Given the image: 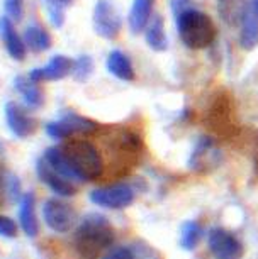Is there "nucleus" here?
Returning a JSON list of instances; mask_svg holds the SVG:
<instances>
[{"label":"nucleus","mask_w":258,"mask_h":259,"mask_svg":"<svg viewBox=\"0 0 258 259\" xmlns=\"http://www.w3.org/2000/svg\"><path fill=\"white\" fill-rule=\"evenodd\" d=\"M116 241L110 222L100 213H89L77 227L73 246L80 259H99Z\"/></svg>","instance_id":"nucleus-1"},{"label":"nucleus","mask_w":258,"mask_h":259,"mask_svg":"<svg viewBox=\"0 0 258 259\" xmlns=\"http://www.w3.org/2000/svg\"><path fill=\"white\" fill-rule=\"evenodd\" d=\"M63 158L77 182H94L104 173V159L99 149L89 141H71L60 146Z\"/></svg>","instance_id":"nucleus-2"},{"label":"nucleus","mask_w":258,"mask_h":259,"mask_svg":"<svg viewBox=\"0 0 258 259\" xmlns=\"http://www.w3.org/2000/svg\"><path fill=\"white\" fill-rule=\"evenodd\" d=\"M175 26L180 41L189 50H204L216 39V26L212 19L197 9H189L175 17Z\"/></svg>","instance_id":"nucleus-3"},{"label":"nucleus","mask_w":258,"mask_h":259,"mask_svg":"<svg viewBox=\"0 0 258 259\" xmlns=\"http://www.w3.org/2000/svg\"><path fill=\"white\" fill-rule=\"evenodd\" d=\"M97 129V124L94 120L87 119L84 115H79L75 112H65L56 120L48 122L45 131L51 139L61 141L66 138H71L75 134H90Z\"/></svg>","instance_id":"nucleus-4"},{"label":"nucleus","mask_w":258,"mask_h":259,"mask_svg":"<svg viewBox=\"0 0 258 259\" xmlns=\"http://www.w3.org/2000/svg\"><path fill=\"white\" fill-rule=\"evenodd\" d=\"M92 24L99 37L114 41L123 29V19L110 0H97L92 12Z\"/></svg>","instance_id":"nucleus-5"},{"label":"nucleus","mask_w":258,"mask_h":259,"mask_svg":"<svg viewBox=\"0 0 258 259\" xmlns=\"http://www.w3.org/2000/svg\"><path fill=\"white\" fill-rule=\"evenodd\" d=\"M90 202L105 210H124L134 202V192L129 185L118 183L110 187L94 188L90 192Z\"/></svg>","instance_id":"nucleus-6"},{"label":"nucleus","mask_w":258,"mask_h":259,"mask_svg":"<svg viewBox=\"0 0 258 259\" xmlns=\"http://www.w3.org/2000/svg\"><path fill=\"white\" fill-rule=\"evenodd\" d=\"M43 221L51 231L65 234L77 224V212L70 203L60 198H50L43 205Z\"/></svg>","instance_id":"nucleus-7"},{"label":"nucleus","mask_w":258,"mask_h":259,"mask_svg":"<svg viewBox=\"0 0 258 259\" xmlns=\"http://www.w3.org/2000/svg\"><path fill=\"white\" fill-rule=\"evenodd\" d=\"M209 251L214 259H241L243 246L231 232L221 227H214L207 236Z\"/></svg>","instance_id":"nucleus-8"},{"label":"nucleus","mask_w":258,"mask_h":259,"mask_svg":"<svg viewBox=\"0 0 258 259\" xmlns=\"http://www.w3.org/2000/svg\"><path fill=\"white\" fill-rule=\"evenodd\" d=\"M4 114H6V124L9 131L17 139H27L36 133L38 120L32 115H29L27 110L22 109L16 102H7L4 107Z\"/></svg>","instance_id":"nucleus-9"},{"label":"nucleus","mask_w":258,"mask_h":259,"mask_svg":"<svg viewBox=\"0 0 258 259\" xmlns=\"http://www.w3.org/2000/svg\"><path fill=\"white\" fill-rule=\"evenodd\" d=\"M36 173H38V178H40L53 193H56L58 197L70 198L73 195H77V183L73 182V180L66 178L65 175L58 173L56 169H53L43 156L36 163Z\"/></svg>","instance_id":"nucleus-10"},{"label":"nucleus","mask_w":258,"mask_h":259,"mask_svg":"<svg viewBox=\"0 0 258 259\" xmlns=\"http://www.w3.org/2000/svg\"><path fill=\"white\" fill-rule=\"evenodd\" d=\"M73 71V60L65 55H55L50 58L46 66L34 68L29 71V78L36 83L41 81H60Z\"/></svg>","instance_id":"nucleus-11"},{"label":"nucleus","mask_w":258,"mask_h":259,"mask_svg":"<svg viewBox=\"0 0 258 259\" xmlns=\"http://www.w3.org/2000/svg\"><path fill=\"white\" fill-rule=\"evenodd\" d=\"M240 45L243 50L251 51L258 46V0H248L241 21Z\"/></svg>","instance_id":"nucleus-12"},{"label":"nucleus","mask_w":258,"mask_h":259,"mask_svg":"<svg viewBox=\"0 0 258 259\" xmlns=\"http://www.w3.org/2000/svg\"><path fill=\"white\" fill-rule=\"evenodd\" d=\"M0 37H2V42L6 46L7 55L16 61H22L26 58L27 48L24 39L19 36V32L14 27V22L9 19L7 16L0 17Z\"/></svg>","instance_id":"nucleus-13"},{"label":"nucleus","mask_w":258,"mask_h":259,"mask_svg":"<svg viewBox=\"0 0 258 259\" xmlns=\"http://www.w3.org/2000/svg\"><path fill=\"white\" fill-rule=\"evenodd\" d=\"M19 227L31 239L40 234V222H38L36 215V197L32 192L24 193L19 200Z\"/></svg>","instance_id":"nucleus-14"},{"label":"nucleus","mask_w":258,"mask_h":259,"mask_svg":"<svg viewBox=\"0 0 258 259\" xmlns=\"http://www.w3.org/2000/svg\"><path fill=\"white\" fill-rule=\"evenodd\" d=\"M14 89L17 90V94L21 95L24 105L27 109H40L45 104V94H43L40 83L32 81L29 76L17 75L14 78Z\"/></svg>","instance_id":"nucleus-15"},{"label":"nucleus","mask_w":258,"mask_h":259,"mask_svg":"<svg viewBox=\"0 0 258 259\" xmlns=\"http://www.w3.org/2000/svg\"><path fill=\"white\" fill-rule=\"evenodd\" d=\"M153 12V0H133L128 14V24L131 34H141L146 31Z\"/></svg>","instance_id":"nucleus-16"},{"label":"nucleus","mask_w":258,"mask_h":259,"mask_svg":"<svg viewBox=\"0 0 258 259\" xmlns=\"http://www.w3.org/2000/svg\"><path fill=\"white\" fill-rule=\"evenodd\" d=\"M105 70L116 76L121 81H133L134 80V68L133 63L128 58V55L119 50H114L109 53L105 60Z\"/></svg>","instance_id":"nucleus-17"},{"label":"nucleus","mask_w":258,"mask_h":259,"mask_svg":"<svg viewBox=\"0 0 258 259\" xmlns=\"http://www.w3.org/2000/svg\"><path fill=\"white\" fill-rule=\"evenodd\" d=\"M246 6V0H217V14L228 26H241Z\"/></svg>","instance_id":"nucleus-18"},{"label":"nucleus","mask_w":258,"mask_h":259,"mask_svg":"<svg viewBox=\"0 0 258 259\" xmlns=\"http://www.w3.org/2000/svg\"><path fill=\"white\" fill-rule=\"evenodd\" d=\"M24 42L26 48L32 53H45L51 48V36L40 24H29L24 31Z\"/></svg>","instance_id":"nucleus-19"},{"label":"nucleus","mask_w":258,"mask_h":259,"mask_svg":"<svg viewBox=\"0 0 258 259\" xmlns=\"http://www.w3.org/2000/svg\"><path fill=\"white\" fill-rule=\"evenodd\" d=\"M144 39H146V45L152 48L153 51L163 53L168 50V37H167V32H165L163 19L160 16H155L152 21H150L148 27H146V31H144Z\"/></svg>","instance_id":"nucleus-20"},{"label":"nucleus","mask_w":258,"mask_h":259,"mask_svg":"<svg viewBox=\"0 0 258 259\" xmlns=\"http://www.w3.org/2000/svg\"><path fill=\"white\" fill-rule=\"evenodd\" d=\"M202 239V226L197 221H187L180 227V247L186 251H194Z\"/></svg>","instance_id":"nucleus-21"},{"label":"nucleus","mask_w":258,"mask_h":259,"mask_svg":"<svg viewBox=\"0 0 258 259\" xmlns=\"http://www.w3.org/2000/svg\"><path fill=\"white\" fill-rule=\"evenodd\" d=\"M94 73V60L89 55H80L77 60H73L71 75L77 81H87Z\"/></svg>","instance_id":"nucleus-22"},{"label":"nucleus","mask_w":258,"mask_h":259,"mask_svg":"<svg viewBox=\"0 0 258 259\" xmlns=\"http://www.w3.org/2000/svg\"><path fill=\"white\" fill-rule=\"evenodd\" d=\"M7 17L12 22H21L24 17V0H4Z\"/></svg>","instance_id":"nucleus-23"},{"label":"nucleus","mask_w":258,"mask_h":259,"mask_svg":"<svg viewBox=\"0 0 258 259\" xmlns=\"http://www.w3.org/2000/svg\"><path fill=\"white\" fill-rule=\"evenodd\" d=\"M19 232V226L16 221L7 215H0V237L4 239H16Z\"/></svg>","instance_id":"nucleus-24"},{"label":"nucleus","mask_w":258,"mask_h":259,"mask_svg":"<svg viewBox=\"0 0 258 259\" xmlns=\"http://www.w3.org/2000/svg\"><path fill=\"white\" fill-rule=\"evenodd\" d=\"M102 259H134V254L128 247H118L114 251L107 252Z\"/></svg>","instance_id":"nucleus-25"},{"label":"nucleus","mask_w":258,"mask_h":259,"mask_svg":"<svg viewBox=\"0 0 258 259\" xmlns=\"http://www.w3.org/2000/svg\"><path fill=\"white\" fill-rule=\"evenodd\" d=\"M48 11H66L73 4V0H45Z\"/></svg>","instance_id":"nucleus-26"},{"label":"nucleus","mask_w":258,"mask_h":259,"mask_svg":"<svg viewBox=\"0 0 258 259\" xmlns=\"http://www.w3.org/2000/svg\"><path fill=\"white\" fill-rule=\"evenodd\" d=\"M191 2H192V0H172V12H173V16L177 17L182 12H186V11H189V9H192Z\"/></svg>","instance_id":"nucleus-27"}]
</instances>
